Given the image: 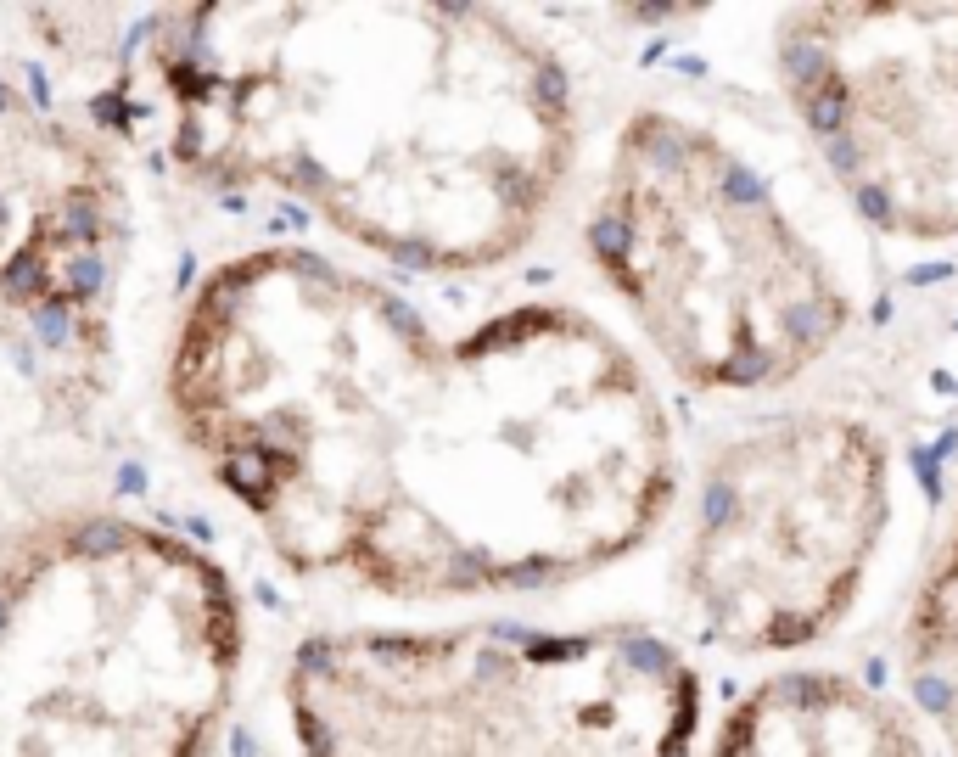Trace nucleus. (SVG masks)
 I'll return each mask as SVG.
<instances>
[{
    "instance_id": "obj_3",
    "label": "nucleus",
    "mask_w": 958,
    "mask_h": 757,
    "mask_svg": "<svg viewBox=\"0 0 958 757\" xmlns=\"http://www.w3.org/2000/svg\"><path fill=\"white\" fill-rule=\"evenodd\" d=\"M247 606L213 544L62 505L0 550V757H213Z\"/></svg>"
},
{
    "instance_id": "obj_2",
    "label": "nucleus",
    "mask_w": 958,
    "mask_h": 757,
    "mask_svg": "<svg viewBox=\"0 0 958 757\" xmlns=\"http://www.w3.org/2000/svg\"><path fill=\"white\" fill-rule=\"evenodd\" d=\"M79 113L208 197L309 219L342 258L482 275L578 163V85L499 6H118Z\"/></svg>"
},
{
    "instance_id": "obj_5",
    "label": "nucleus",
    "mask_w": 958,
    "mask_h": 757,
    "mask_svg": "<svg viewBox=\"0 0 958 757\" xmlns=\"http://www.w3.org/2000/svg\"><path fill=\"white\" fill-rule=\"evenodd\" d=\"M600 281L701 393L785 387L852 320L835 264L718 129L639 107L589 202Z\"/></svg>"
},
{
    "instance_id": "obj_1",
    "label": "nucleus",
    "mask_w": 958,
    "mask_h": 757,
    "mask_svg": "<svg viewBox=\"0 0 958 757\" xmlns=\"http://www.w3.org/2000/svg\"><path fill=\"white\" fill-rule=\"evenodd\" d=\"M157 399L275 567L404 606L606 572L678 488L673 415L600 315L522 298L443 326L309 242L213 258Z\"/></svg>"
},
{
    "instance_id": "obj_6",
    "label": "nucleus",
    "mask_w": 958,
    "mask_h": 757,
    "mask_svg": "<svg viewBox=\"0 0 958 757\" xmlns=\"http://www.w3.org/2000/svg\"><path fill=\"white\" fill-rule=\"evenodd\" d=\"M129 158L79 107L0 68V449L68 455L124 382Z\"/></svg>"
},
{
    "instance_id": "obj_9",
    "label": "nucleus",
    "mask_w": 958,
    "mask_h": 757,
    "mask_svg": "<svg viewBox=\"0 0 958 757\" xmlns=\"http://www.w3.org/2000/svg\"><path fill=\"white\" fill-rule=\"evenodd\" d=\"M706 757H925L914 724L846 673H779L757 685Z\"/></svg>"
},
{
    "instance_id": "obj_4",
    "label": "nucleus",
    "mask_w": 958,
    "mask_h": 757,
    "mask_svg": "<svg viewBox=\"0 0 958 757\" xmlns=\"http://www.w3.org/2000/svg\"><path fill=\"white\" fill-rule=\"evenodd\" d=\"M297 757H690L701 679L645 629H314L281 668Z\"/></svg>"
},
{
    "instance_id": "obj_7",
    "label": "nucleus",
    "mask_w": 958,
    "mask_h": 757,
    "mask_svg": "<svg viewBox=\"0 0 958 757\" xmlns=\"http://www.w3.org/2000/svg\"><path fill=\"white\" fill-rule=\"evenodd\" d=\"M891 516V460L841 410L768 415L701 477L684 600L723 651H796L852 612Z\"/></svg>"
},
{
    "instance_id": "obj_8",
    "label": "nucleus",
    "mask_w": 958,
    "mask_h": 757,
    "mask_svg": "<svg viewBox=\"0 0 958 757\" xmlns=\"http://www.w3.org/2000/svg\"><path fill=\"white\" fill-rule=\"evenodd\" d=\"M779 73L846 197L891 236H958V0L796 6Z\"/></svg>"
},
{
    "instance_id": "obj_10",
    "label": "nucleus",
    "mask_w": 958,
    "mask_h": 757,
    "mask_svg": "<svg viewBox=\"0 0 958 757\" xmlns=\"http://www.w3.org/2000/svg\"><path fill=\"white\" fill-rule=\"evenodd\" d=\"M902 662H908L914 701L925 707L947 752L958 757V528L947 533L942 556H936L914 612H908Z\"/></svg>"
}]
</instances>
